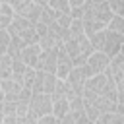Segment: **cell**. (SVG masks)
Listing matches in <instances>:
<instances>
[{
	"label": "cell",
	"instance_id": "cell-1",
	"mask_svg": "<svg viewBox=\"0 0 124 124\" xmlns=\"http://www.w3.org/2000/svg\"><path fill=\"white\" fill-rule=\"evenodd\" d=\"M64 48H66V52L70 54V58L74 60V66H83V64L87 62V58L93 54V46H91L87 35L70 37V39L64 43Z\"/></svg>",
	"mask_w": 124,
	"mask_h": 124
},
{
	"label": "cell",
	"instance_id": "cell-2",
	"mask_svg": "<svg viewBox=\"0 0 124 124\" xmlns=\"http://www.w3.org/2000/svg\"><path fill=\"white\" fill-rule=\"evenodd\" d=\"M83 10H85L83 17L97 19V21H101V23H105V25H108V21H110L112 16H114V12L110 10V6H108L107 0H89V2L83 4Z\"/></svg>",
	"mask_w": 124,
	"mask_h": 124
},
{
	"label": "cell",
	"instance_id": "cell-3",
	"mask_svg": "<svg viewBox=\"0 0 124 124\" xmlns=\"http://www.w3.org/2000/svg\"><path fill=\"white\" fill-rule=\"evenodd\" d=\"M89 78H93V74H91V70L83 64V66H76V68L70 72V76L66 78V81H68V85L74 89L76 95H81Z\"/></svg>",
	"mask_w": 124,
	"mask_h": 124
},
{
	"label": "cell",
	"instance_id": "cell-4",
	"mask_svg": "<svg viewBox=\"0 0 124 124\" xmlns=\"http://www.w3.org/2000/svg\"><path fill=\"white\" fill-rule=\"evenodd\" d=\"M29 108H31L39 118H41V116H46V114H52V95L33 93L31 103H29Z\"/></svg>",
	"mask_w": 124,
	"mask_h": 124
},
{
	"label": "cell",
	"instance_id": "cell-5",
	"mask_svg": "<svg viewBox=\"0 0 124 124\" xmlns=\"http://www.w3.org/2000/svg\"><path fill=\"white\" fill-rule=\"evenodd\" d=\"M85 66L91 70L93 76H99V74H105V72L108 70V66H110V58H108L105 52H97V50H93V54L87 58Z\"/></svg>",
	"mask_w": 124,
	"mask_h": 124
},
{
	"label": "cell",
	"instance_id": "cell-6",
	"mask_svg": "<svg viewBox=\"0 0 124 124\" xmlns=\"http://www.w3.org/2000/svg\"><path fill=\"white\" fill-rule=\"evenodd\" d=\"M122 45H124V35H122V33H116V31H108V29H107V43H105L103 52H105L108 58H114L116 54H120Z\"/></svg>",
	"mask_w": 124,
	"mask_h": 124
},
{
	"label": "cell",
	"instance_id": "cell-7",
	"mask_svg": "<svg viewBox=\"0 0 124 124\" xmlns=\"http://www.w3.org/2000/svg\"><path fill=\"white\" fill-rule=\"evenodd\" d=\"M76 66H74V60L70 58V54L66 52V48H64V45L58 48V64H56V78L58 79H66L68 76H70V72L74 70Z\"/></svg>",
	"mask_w": 124,
	"mask_h": 124
},
{
	"label": "cell",
	"instance_id": "cell-8",
	"mask_svg": "<svg viewBox=\"0 0 124 124\" xmlns=\"http://www.w3.org/2000/svg\"><path fill=\"white\" fill-rule=\"evenodd\" d=\"M56 64H58V48L56 50H43L41 58L37 62V70L46 72V74H56Z\"/></svg>",
	"mask_w": 124,
	"mask_h": 124
},
{
	"label": "cell",
	"instance_id": "cell-9",
	"mask_svg": "<svg viewBox=\"0 0 124 124\" xmlns=\"http://www.w3.org/2000/svg\"><path fill=\"white\" fill-rule=\"evenodd\" d=\"M105 76L110 78V79L116 81V83H120V81L124 79V56H122V54H116L114 58H110V66H108V70L105 72Z\"/></svg>",
	"mask_w": 124,
	"mask_h": 124
},
{
	"label": "cell",
	"instance_id": "cell-10",
	"mask_svg": "<svg viewBox=\"0 0 124 124\" xmlns=\"http://www.w3.org/2000/svg\"><path fill=\"white\" fill-rule=\"evenodd\" d=\"M41 52H43V48L39 46V45H31V46H25L23 50H21V60L25 62V66L27 68H37V62H39V58H41Z\"/></svg>",
	"mask_w": 124,
	"mask_h": 124
},
{
	"label": "cell",
	"instance_id": "cell-11",
	"mask_svg": "<svg viewBox=\"0 0 124 124\" xmlns=\"http://www.w3.org/2000/svg\"><path fill=\"white\" fill-rule=\"evenodd\" d=\"M41 12H43V6L31 0V2H29V4H27V6L17 14V16H21V17H25L27 21H31L33 25H37V23H39V19H41Z\"/></svg>",
	"mask_w": 124,
	"mask_h": 124
},
{
	"label": "cell",
	"instance_id": "cell-12",
	"mask_svg": "<svg viewBox=\"0 0 124 124\" xmlns=\"http://www.w3.org/2000/svg\"><path fill=\"white\" fill-rule=\"evenodd\" d=\"M29 27H33V23H31V21H27L25 17H21V16H17V14H16V17L12 19V23H10V27H8V33H10L12 37H16V35L23 33V31H25V29H29Z\"/></svg>",
	"mask_w": 124,
	"mask_h": 124
},
{
	"label": "cell",
	"instance_id": "cell-13",
	"mask_svg": "<svg viewBox=\"0 0 124 124\" xmlns=\"http://www.w3.org/2000/svg\"><path fill=\"white\" fill-rule=\"evenodd\" d=\"M107 83H108V78H107L105 74H99V76H93V78H89V79H87V83H85V87L101 95V93L105 91Z\"/></svg>",
	"mask_w": 124,
	"mask_h": 124
},
{
	"label": "cell",
	"instance_id": "cell-14",
	"mask_svg": "<svg viewBox=\"0 0 124 124\" xmlns=\"http://www.w3.org/2000/svg\"><path fill=\"white\" fill-rule=\"evenodd\" d=\"M0 87H2V93H4V95H19V93L23 91V85L17 83L14 78L2 79V81H0Z\"/></svg>",
	"mask_w": 124,
	"mask_h": 124
},
{
	"label": "cell",
	"instance_id": "cell-15",
	"mask_svg": "<svg viewBox=\"0 0 124 124\" xmlns=\"http://www.w3.org/2000/svg\"><path fill=\"white\" fill-rule=\"evenodd\" d=\"M16 37H19V41L23 43V46H31V45H39V33H37V29H35V25L33 27H29V29H25L23 33H19V35H16Z\"/></svg>",
	"mask_w": 124,
	"mask_h": 124
},
{
	"label": "cell",
	"instance_id": "cell-16",
	"mask_svg": "<svg viewBox=\"0 0 124 124\" xmlns=\"http://www.w3.org/2000/svg\"><path fill=\"white\" fill-rule=\"evenodd\" d=\"M70 112V101L68 99H52V114L56 118H62Z\"/></svg>",
	"mask_w": 124,
	"mask_h": 124
},
{
	"label": "cell",
	"instance_id": "cell-17",
	"mask_svg": "<svg viewBox=\"0 0 124 124\" xmlns=\"http://www.w3.org/2000/svg\"><path fill=\"white\" fill-rule=\"evenodd\" d=\"M62 45H64L62 41H58L56 37H52V35H48V33L39 39V46H41L43 50H56V48H60Z\"/></svg>",
	"mask_w": 124,
	"mask_h": 124
},
{
	"label": "cell",
	"instance_id": "cell-18",
	"mask_svg": "<svg viewBox=\"0 0 124 124\" xmlns=\"http://www.w3.org/2000/svg\"><path fill=\"white\" fill-rule=\"evenodd\" d=\"M12 64H14V58L12 56H8V54H2L0 56V81L12 78Z\"/></svg>",
	"mask_w": 124,
	"mask_h": 124
},
{
	"label": "cell",
	"instance_id": "cell-19",
	"mask_svg": "<svg viewBox=\"0 0 124 124\" xmlns=\"http://www.w3.org/2000/svg\"><path fill=\"white\" fill-rule=\"evenodd\" d=\"M89 43H91L93 50H97V52H103V48H105V43H107V29H103V31H97L95 35H91V37H89Z\"/></svg>",
	"mask_w": 124,
	"mask_h": 124
},
{
	"label": "cell",
	"instance_id": "cell-20",
	"mask_svg": "<svg viewBox=\"0 0 124 124\" xmlns=\"http://www.w3.org/2000/svg\"><path fill=\"white\" fill-rule=\"evenodd\" d=\"M58 16H60V12L52 10L50 6H43V12H41V19H39V23H43V25H50V23H54V21L58 19Z\"/></svg>",
	"mask_w": 124,
	"mask_h": 124
},
{
	"label": "cell",
	"instance_id": "cell-21",
	"mask_svg": "<svg viewBox=\"0 0 124 124\" xmlns=\"http://www.w3.org/2000/svg\"><path fill=\"white\" fill-rule=\"evenodd\" d=\"M97 122H99V124H124V116L118 114L116 110H110V112L101 114Z\"/></svg>",
	"mask_w": 124,
	"mask_h": 124
},
{
	"label": "cell",
	"instance_id": "cell-22",
	"mask_svg": "<svg viewBox=\"0 0 124 124\" xmlns=\"http://www.w3.org/2000/svg\"><path fill=\"white\" fill-rule=\"evenodd\" d=\"M108 31H116V33H124V16H112V19L107 25Z\"/></svg>",
	"mask_w": 124,
	"mask_h": 124
},
{
	"label": "cell",
	"instance_id": "cell-23",
	"mask_svg": "<svg viewBox=\"0 0 124 124\" xmlns=\"http://www.w3.org/2000/svg\"><path fill=\"white\" fill-rule=\"evenodd\" d=\"M48 6L60 14H70L72 12V6H70V0H50Z\"/></svg>",
	"mask_w": 124,
	"mask_h": 124
},
{
	"label": "cell",
	"instance_id": "cell-24",
	"mask_svg": "<svg viewBox=\"0 0 124 124\" xmlns=\"http://www.w3.org/2000/svg\"><path fill=\"white\" fill-rule=\"evenodd\" d=\"M56 81H58L56 74H46V72H45V93H46V95H52V93H54Z\"/></svg>",
	"mask_w": 124,
	"mask_h": 124
},
{
	"label": "cell",
	"instance_id": "cell-25",
	"mask_svg": "<svg viewBox=\"0 0 124 124\" xmlns=\"http://www.w3.org/2000/svg\"><path fill=\"white\" fill-rule=\"evenodd\" d=\"M10 43H12V35L8 33V29H2V31H0V56L8 52Z\"/></svg>",
	"mask_w": 124,
	"mask_h": 124
},
{
	"label": "cell",
	"instance_id": "cell-26",
	"mask_svg": "<svg viewBox=\"0 0 124 124\" xmlns=\"http://www.w3.org/2000/svg\"><path fill=\"white\" fill-rule=\"evenodd\" d=\"M33 93H45V72L37 70V78L33 81V87H31Z\"/></svg>",
	"mask_w": 124,
	"mask_h": 124
},
{
	"label": "cell",
	"instance_id": "cell-27",
	"mask_svg": "<svg viewBox=\"0 0 124 124\" xmlns=\"http://www.w3.org/2000/svg\"><path fill=\"white\" fill-rule=\"evenodd\" d=\"M81 35H85L83 19H74L72 25H70V37H81Z\"/></svg>",
	"mask_w": 124,
	"mask_h": 124
},
{
	"label": "cell",
	"instance_id": "cell-28",
	"mask_svg": "<svg viewBox=\"0 0 124 124\" xmlns=\"http://www.w3.org/2000/svg\"><path fill=\"white\" fill-rule=\"evenodd\" d=\"M35 78H37V68H27V70H25V74H23V87L31 89V87H33Z\"/></svg>",
	"mask_w": 124,
	"mask_h": 124
},
{
	"label": "cell",
	"instance_id": "cell-29",
	"mask_svg": "<svg viewBox=\"0 0 124 124\" xmlns=\"http://www.w3.org/2000/svg\"><path fill=\"white\" fill-rule=\"evenodd\" d=\"M70 110H72V112L85 110V105H83V99H81V95H76L74 99H70Z\"/></svg>",
	"mask_w": 124,
	"mask_h": 124
},
{
	"label": "cell",
	"instance_id": "cell-30",
	"mask_svg": "<svg viewBox=\"0 0 124 124\" xmlns=\"http://www.w3.org/2000/svg\"><path fill=\"white\" fill-rule=\"evenodd\" d=\"M72 21H74V19H72V16H70V14H60V16H58V19H56V23H58L64 31H70Z\"/></svg>",
	"mask_w": 124,
	"mask_h": 124
},
{
	"label": "cell",
	"instance_id": "cell-31",
	"mask_svg": "<svg viewBox=\"0 0 124 124\" xmlns=\"http://www.w3.org/2000/svg\"><path fill=\"white\" fill-rule=\"evenodd\" d=\"M107 2L116 16H124V0H107Z\"/></svg>",
	"mask_w": 124,
	"mask_h": 124
},
{
	"label": "cell",
	"instance_id": "cell-32",
	"mask_svg": "<svg viewBox=\"0 0 124 124\" xmlns=\"http://www.w3.org/2000/svg\"><path fill=\"white\" fill-rule=\"evenodd\" d=\"M29 2H31V0H10V4H12V8L16 10V14H19Z\"/></svg>",
	"mask_w": 124,
	"mask_h": 124
},
{
	"label": "cell",
	"instance_id": "cell-33",
	"mask_svg": "<svg viewBox=\"0 0 124 124\" xmlns=\"http://www.w3.org/2000/svg\"><path fill=\"white\" fill-rule=\"evenodd\" d=\"M39 124H60V118H56L54 114H46L39 118Z\"/></svg>",
	"mask_w": 124,
	"mask_h": 124
},
{
	"label": "cell",
	"instance_id": "cell-34",
	"mask_svg": "<svg viewBox=\"0 0 124 124\" xmlns=\"http://www.w3.org/2000/svg\"><path fill=\"white\" fill-rule=\"evenodd\" d=\"M83 14H85L83 6H81V8H72V12H70L72 19H83Z\"/></svg>",
	"mask_w": 124,
	"mask_h": 124
},
{
	"label": "cell",
	"instance_id": "cell-35",
	"mask_svg": "<svg viewBox=\"0 0 124 124\" xmlns=\"http://www.w3.org/2000/svg\"><path fill=\"white\" fill-rule=\"evenodd\" d=\"M60 124H76V116H74V112L70 110L68 114H64V116L60 118Z\"/></svg>",
	"mask_w": 124,
	"mask_h": 124
},
{
	"label": "cell",
	"instance_id": "cell-36",
	"mask_svg": "<svg viewBox=\"0 0 124 124\" xmlns=\"http://www.w3.org/2000/svg\"><path fill=\"white\" fill-rule=\"evenodd\" d=\"M12 19H14V17H6V16L0 12V31H2V29H8L10 23H12Z\"/></svg>",
	"mask_w": 124,
	"mask_h": 124
},
{
	"label": "cell",
	"instance_id": "cell-37",
	"mask_svg": "<svg viewBox=\"0 0 124 124\" xmlns=\"http://www.w3.org/2000/svg\"><path fill=\"white\" fill-rule=\"evenodd\" d=\"M85 4V0H70V6L72 8H81Z\"/></svg>",
	"mask_w": 124,
	"mask_h": 124
},
{
	"label": "cell",
	"instance_id": "cell-38",
	"mask_svg": "<svg viewBox=\"0 0 124 124\" xmlns=\"http://www.w3.org/2000/svg\"><path fill=\"white\" fill-rule=\"evenodd\" d=\"M4 101H6V95L0 93V108H2V110H4Z\"/></svg>",
	"mask_w": 124,
	"mask_h": 124
},
{
	"label": "cell",
	"instance_id": "cell-39",
	"mask_svg": "<svg viewBox=\"0 0 124 124\" xmlns=\"http://www.w3.org/2000/svg\"><path fill=\"white\" fill-rule=\"evenodd\" d=\"M33 2H37V4H41V6H48L50 0H33Z\"/></svg>",
	"mask_w": 124,
	"mask_h": 124
},
{
	"label": "cell",
	"instance_id": "cell-40",
	"mask_svg": "<svg viewBox=\"0 0 124 124\" xmlns=\"http://www.w3.org/2000/svg\"><path fill=\"white\" fill-rule=\"evenodd\" d=\"M4 116H6V114H4V110L0 108V124H4Z\"/></svg>",
	"mask_w": 124,
	"mask_h": 124
},
{
	"label": "cell",
	"instance_id": "cell-41",
	"mask_svg": "<svg viewBox=\"0 0 124 124\" xmlns=\"http://www.w3.org/2000/svg\"><path fill=\"white\" fill-rule=\"evenodd\" d=\"M120 54H122V56H124V45H122V48H120Z\"/></svg>",
	"mask_w": 124,
	"mask_h": 124
},
{
	"label": "cell",
	"instance_id": "cell-42",
	"mask_svg": "<svg viewBox=\"0 0 124 124\" xmlns=\"http://www.w3.org/2000/svg\"><path fill=\"white\" fill-rule=\"evenodd\" d=\"M91 124H99V122H91Z\"/></svg>",
	"mask_w": 124,
	"mask_h": 124
},
{
	"label": "cell",
	"instance_id": "cell-43",
	"mask_svg": "<svg viewBox=\"0 0 124 124\" xmlns=\"http://www.w3.org/2000/svg\"><path fill=\"white\" fill-rule=\"evenodd\" d=\"M0 93H2V87H0Z\"/></svg>",
	"mask_w": 124,
	"mask_h": 124
},
{
	"label": "cell",
	"instance_id": "cell-44",
	"mask_svg": "<svg viewBox=\"0 0 124 124\" xmlns=\"http://www.w3.org/2000/svg\"><path fill=\"white\" fill-rule=\"evenodd\" d=\"M76 124H78V122H76Z\"/></svg>",
	"mask_w": 124,
	"mask_h": 124
},
{
	"label": "cell",
	"instance_id": "cell-45",
	"mask_svg": "<svg viewBox=\"0 0 124 124\" xmlns=\"http://www.w3.org/2000/svg\"><path fill=\"white\" fill-rule=\"evenodd\" d=\"M122 35H124V33H122Z\"/></svg>",
	"mask_w": 124,
	"mask_h": 124
}]
</instances>
